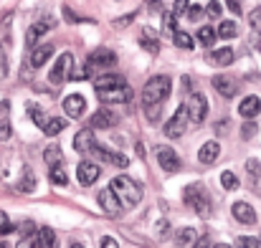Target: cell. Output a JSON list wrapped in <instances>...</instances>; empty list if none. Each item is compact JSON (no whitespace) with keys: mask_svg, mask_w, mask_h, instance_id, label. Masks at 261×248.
<instances>
[{"mask_svg":"<svg viewBox=\"0 0 261 248\" xmlns=\"http://www.w3.org/2000/svg\"><path fill=\"white\" fill-rule=\"evenodd\" d=\"M56 25V18L54 15H43L38 23H33L31 28H28V33H25V43H28V48H33L36 43H38V38L46 33V31H51Z\"/></svg>","mask_w":261,"mask_h":248,"instance_id":"7","label":"cell"},{"mask_svg":"<svg viewBox=\"0 0 261 248\" xmlns=\"http://www.w3.org/2000/svg\"><path fill=\"white\" fill-rule=\"evenodd\" d=\"M213 89L221 94V96H226V99H231V96H236V91H239V84L233 76H226V74H218V76H213Z\"/></svg>","mask_w":261,"mask_h":248,"instance_id":"12","label":"cell"},{"mask_svg":"<svg viewBox=\"0 0 261 248\" xmlns=\"http://www.w3.org/2000/svg\"><path fill=\"white\" fill-rule=\"evenodd\" d=\"M239 246H244V248H261V238H239Z\"/></svg>","mask_w":261,"mask_h":248,"instance_id":"45","label":"cell"},{"mask_svg":"<svg viewBox=\"0 0 261 248\" xmlns=\"http://www.w3.org/2000/svg\"><path fill=\"white\" fill-rule=\"evenodd\" d=\"M43 160H46V165H48V167L61 165V160H64L61 147H59V145H48V147H46V152H43Z\"/></svg>","mask_w":261,"mask_h":248,"instance_id":"24","label":"cell"},{"mask_svg":"<svg viewBox=\"0 0 261 248\" xmlns=\"http://www.w3.org/2000/svg\"><path fill=\"white\" fill-rule=\"evenodd\" d=\"M87 64H89L91 71H94V69H109V66L117 64V53L109 51V48H96V51H91V56H89Z\"/></svg>","mask_w":261,"mask_h":248,"instance_id":"9","label":"cell"},{"mask_svg":"<svg viewBox=\"0 0 261 248\" xmlns=\"http://www.w3.org/2000/svg\"><path fill=\"white\" fill-rule=\"evenodd\" d=\"M25 109H28V114H31V119H33V124H38V127H43V124H46V117H43V112H41V106H36V104H28Z\"/></svg>","mask_w":261,"mask_h":248,"instance_id":"32","label":"cell"},{"mask_svg":"<svg viewBox=\"0 0 261 248\" xmlns=\"http://www.w3.org/2000/svg\"><path fill=\"white\" fill-rule=\"evenodd\" d=\"M185 13H188V15H185L188 20H198V18L203 15V8H200V5H190V8L185 10Z\"/></svg>","mask_w":261,"mask_h":248,"instance_id":"41","label":"cell"},{"mask_svg":"<svg viewBox=\"0 0 261 248\" xmlns=\"http://www.w3.org/2000/svg\"><path fill=\"white\" fill-rule=\"evenodd\" d=\"M165 28H168V31H175V15L173 13L165 15Z\"/></svg>","mask_w":261,"mask_h":248,"instance_id":"48","label":"cell"},{"mask_svg":"<svg viewBox=\"0 0 261 248\" xmlns=\"http://www.w3.org/2000/svg\"><path fill=\"white\" fill-rule=\"evenodd\" d=\"M216 36H221V38H236V36H239V25H236L233 20H221Z\"/></svg>","mask_w":261,"mask_h":248,"instance_id":"27","label":"cell"},{"mask_svg":"<svg viewBox=\"0 0 261 248\" xmlns=\"http://www.w3.org/2000/svg\"><path fill=\"white\" fill-rule=\"evenodd\" d=\"M226 3H228V8H231V10H233L236 15L241 13V0H226Z\"/></svg>","mask_w":261,"mask_h":248,"instance_id":"47","label":"cell"},{"mask_svg":"<svg viewBox=\"0 0 261 248\" xmlns=\"http://www.w3.org/2000/svg\"><path fill=\"white\" fill-rule=\"evenodd\" d=\"M213 41H216V31L208 28V25H203V28L198 31V43H203V46H213Z\"/></svg>","mask_w":261,"mask_h":248,"instance_id":"31","label":"cell"},{"mask_svg":"<svg viewBox=\"0 0 261 248\" xmlns=\"http://www.w3.org/2000/svg\"><path fill=\"white\" fill-rule=\"evenodd\" d=\"M18 231H20V233H23V236H25V238H31V236H33V233H36V226H33V223H31V221H23V223H20V228H18Z\"/></svg>","mask_w":261,"mask_h":248,"instance_id":"42","label":"cell"},{"mask_svg":"<svg viewBox=\"0 0 261 248\" xmlns=\"http://www.w3.org/2000/svg\"><path fill=\"white\" fill-rule=\"evenodd\" d=\"M109 190H112V195L117 198V203H119V208H122V210H132V208H137V205H140V200H142V195H145L142 185H140L137 180L127 177V175L112 177Z\"/></svg>","mask_w":261,"mask_h":248,"instance_id":"2","label":"cell"},{"mask_svg":"<svg viewBox=\"0 0 261 248\" xmlns=\"http://www.w3.org/2000/svg\"><path fill=\"white\" fill-rule=\"evenodd\" d=\"M114 124H117V114L109 112V109H99L91 117V127H96V129H112Z\"/></svg>","mask_w":261,"mask_h":248,"instance_id":"18","label":"cell"},{"mask_svg":"<svg viewBox=\"0 0 261 248\" xmlns=\"http://www.w3.org/2000/svg\"><path fill=\"white\" fill-rule=\"evenodd\" d=\"M0 140H3V142H5V140H10V122H8L5 117L0 119Z\"/></svg>","mask_w":261,"mask_h":248,"instance_id":"43","label":"cell"},{"mask_svg":"<svg viewBox=\"0 0 261 248\" xmlns=\"http://www.w3.org/2000/svg\"><path fill=\"white\" fill-rule=\"evenodd\" d=\"M249 23H251V25H254L256 31H261V5L251 10V15H249Z\"/></svg>","mask_w":261,"mask_h":248,"instance_id":"39","label":"cell"},{"mask_svg":"<svg viewBox=\"0 0 261 248\" xmlns=\"http://www.w3.org/2000/svg\"><path fill=\"white\" fill-rule=\"evenodd\" d=\"M5 76H8V56H5V51L0 46V79H5Z\"/></svg>","mask_w":261,"mask_h":248,"instance_id":"44","label":"cell"},{"mask_svg":"<svg viewBox=\"0 0 261 248\" xmlns=\"http://www.w3.org/2000/svg\"><path fill=\"white\" fill-rule=\"evenodd\" d=\"M145 114H147V122L150 124H158L160 122V114H163V104H145Z\"/></svg>","mask_w":261,"mask_h":248,"instance_id":"30","label":"cell"},{"mask_svg":"<svg viewBox=\"0 0 261 248\" xmlns=\"http://www.w3.org/2000/svg\"><path fill=\"white\" fill-rule=\"evenodd\" d=\"M228 129V122H221V124H216V134H223Z\"/></svg>","mask_w":261,"mask_h":248,"instance_id":"50","label":"cell"},{"mask_svg":"<svg viewBox=\"0 0 261 248\" xmlns=\"http://www.w3.org/2000/svg\"><path fill=\"white\" fill-rule=\"evenodd\" d=\"M221 185H223L226 190H236V187H239V177H236L233 172H228V170H226V172L221 175Z\"/></svg>","mask_w":261,"mask_h":248,"instance_id":"35","label":"cell"},{"mask_svg":"<svg viewBox=\"0 0 261 248\" xmlns=\"http://www.w3.org/2000/svg\"><path fill=\"white\" fill-rule=\"evenodd\" d=\"M175 243H177V246H195V243H198V231H195V228H182V231H177Z\"/></svg>","mask_w":261,"mask_h":248,"instance_id":"23","label":"cell"},{"mask_svg":"<svg viewBox=\"0 0 261 248\" xmlns=\"http://www.w3.org/2000/svg\"><path fill=\"white\" fill-rule=\"evenodd\" d=\"M205 13H208V18H213V20H218V18L223 15V5H221L218 0H211V3L205 5Z\"/></svg>","mask_w":261,"mask_h":248,"instance_id":"34","label":"cell"},{"mask_svg":"<svg viewBox=\"0 0 261 248\" xmlns=\"http://www.w3.org/2000/svg\"><path fill=\"white\" fill-rule=\"evenodd\" d=\"M147 3H150V5H155V3H160V0H147Z\"/></svg>","mask_w":261,"mask_h":248,"instance_id":"52","label":"cell"},{"mask_svg":"<svg viewBox=\"0 0 261 248\" xmlns=\"http://www.w3.org/2000/svg\"><path fill=\"white\" fill-rule=\"evenodd\" d=\"M261 112V101L259 96H246L241 104H239V114L241 117H246V119H251V117H256Z\"/></svg>","mask_w":261,"mask_h":248,"instance_id":"21","label":"cell"},{"mask_svg":"<svg viewBox=\"0 0 261 248\" xmlns=\"http://www.w3.org/2000/svg\"><path fill=\"white\" fill-rule=\"evenodd\" d=\"M185 127H188V114H185V106H180L173 114V119L165 124V137H170V140L182 137L185 134Z\"/></svg>","mask_w":261,"mask_h":248,"instance_id":"8","label":"cell"},{"mask_svg":"<svg viewBox=\"0 0 261 248\" xmlns=\"http://www.w3.org/2000/svg\"><path fill=\"white\" fill-rule=\"evenodd\" d=\"M15 231V226L10 223V218L0 210V236H8V233H13Z\"/></svg>","mask_w":261,"mask_h":248,"instance_id":"36","label":"cell"},{"mask_svg":"<svg viewBox=\"0 0 261 248\" xmlns=\"http://www.w3.org/2000/svg\"><path fill=\"white\" fill-rule=\"evenodd\" d=\"M64 127H66V122L64 119H48L46 124H43V132H46V137H56L59 132H64Z\"/></svg>","mask_w":261,"mask_h":248,"instance_id":"28","label":"cell"},{"mask_svg":"<svg viewBox=\"0 0 261 248\" xmlns=\"http://www.w3.org/2000/svg\"><path fill=\"white\" fill-rule=\"evenodd\" d=\"M64 112L69 114V117H82L84 112H87V99L82 96V94H69L66 99H64Z\"/></svg>","mask_w":261,"mask_h":248,"instance_id":"13","label":"cell"},{"mask_svg":"<svg viewBox=\"0 0 261 248\" xmlns=\"http://www.w3.org/2000/svg\"><path fill=\"white\" fill-rule=\"evenodd\" d=\"M132 20H135V13H127V15H122V18H117V20H114L112 25H114V28H127V25H129Z\"/></svg>","mask_w":261,"mask_h":248,"instance_id":"37","label":"cell"},{"mask_svg":"<svg viewBox=\"0 0 261 248\" xmlns=\"http://www.w3.org/2000/svg\"><path fill=\"white\" fill-rule=\"evenodd\" d=\"M140 46L147 48L150 53H158V51H160V41H158V36H155L150 28H145V36L140 38Z\"/></svg>","mask_w":261,"mask_h":248,"instance_id":"25","label":"cell"},{"mask_svg":"<svg viewBox=\"0 0 261 248\" xmlns=\"http://www.w3.org/2000/svg\"><path fill=\"white\" fill-rule=\"evenodd\" d=\"M96 203H99V205H101V210H104V213H109V215H119V213H122V208H119V203H117V198L112 195V190H109V187L99 192Z\"/></svg>","mask_w":261,"mask_h":248,"instance_id":"17","label":"cell"},{"mask_svg":"<svg viewBox=\"0 0 261 248\" xmlns=\"http://www.w3.org/2000/svg\"><path fill=\"white\" fill-rule=\"evenodd\" d=\"M249 172H254V175H256V172H261V165L256 162V160H249Z\"/></svg>","mask_w":261,"mask_h":248,"instance_id":"49","label":"cell"},{"mask_svg":"<svg viewBox=\"0 0 261 248\" xmlns=\"http://www.w3.org/2000/svg\"><path fill=\"white\" fill-rule=\"evenodd\" d=\"M101 246L104 248H114L117 246V241H114V238H104V241H101Z\"/></svg>","mask_w":261,"mask_h":248,"instance_id":"51","label":"cell"},{"mask_svg":"<svg viewBox=\"0 0 261 248\" xmlns=\"http://www.w3.org/2000/svg\"><path fill=\"white\" fill-rule=\"evenodd\" d=\"M208 61H211V64H216V66H231V64L236 61V53H233L231 48H221V51L211 53V56H208Z\"/></svg>","mask_w":261,"mask_h":248,"instance_id":"22","label":"cell"},{"mask_svg":"<svg viewBox=\"0 0 261 248\" xmlns=\"http://www.w3.org/2000/svg\"><path fill=\"white\" fill-rule=\"evenodd\" d=\"M182 106H185L188 119H190V122H195V124H200V122L205 119V114H208V101H205V96H203L200 91H193Z\"/></svg>","mask_w":261,"mask_h":248,"instance_id":"6","label":"cell"},{"mask_svg":"<svg viewBox=\"0 0 261 248\" xmlns=\"http://www.w3.org/2000/svg\"><path fill=\"white\" fill-rule=\"evenodd\" d=\"M254 132H256V127H254V124H246V127L241 129V134H244V140H251V134H254Z\"/></svg>","mask_w":261,"mask_h":248,"instance_id":"46","label":"cell"},{"mask_svg":"<svg viewBox=\"0 0 261 248\" xmlns=\"http://www.w3.org/2000/svg\"><path fill=\"white\" fill-rule=\"evenodd\" d=\"M112 165H117V167L124 170V167H129V157H124L122 152H114V155H112Z\"/></svg>","mask_w":261,"mask_h":248,"instance_id":"38","label":"cell"},{"mask_svg":"<svg viewBox=\"0 0 261 248\" xmlns=\"http://www.w3.org/2000/svg\"><path fill=\"white\" fill-rule=\"evenodd\" d=\"M51 53H54V46H51V43H48V46H38V48H33V51H31L28 64H31L33 69H41V66L51 59Z\"/></svg>","mask_w":261,"mask_h":248,"instance_id":"20","label":"cell"},{"mask_svg":"<svg viewBox=\"0 0 261 248\" xmlns=\"http://www.w3.org/2000/svg\"><path fill=\"white\" fill-rule=\"evenodd\" d=\"M231 213H233V218H236L241 226H254V223H256V213H254V208H251L249 203H233Z\"/></svg>","mask_w":261,"mask_h":248,"instance_id":"14","label":"cell"},{"mask_svg":"<svg viewBox=\"0 0 261 248\" xmlns=\"http://www.w3.org/2000/svg\"><path fill=\"white\" fill-rule=\"evenodd\" d=\"M71 69H74V53H61L59 59H56V64H54V69H51V74H48V81L51 86H61V84H66L71 79Z\"/></svg>","mask_w":261,"mask_h":248,"instance_id":"5","label":"cell"},{"mask_svg":"<svg viewBox=\"0 0 261 248\" xmlns=\"http://www.w3.org/2000/svg\"><path fill=\"white\" fill-rule=\"evenodd\" d=\"M182 200H185V205H188L193 213H198L200 218H208L211 210H213L211 192L205 190L203 182H193V185H188V187L182 190Z\"/></svg>","mask_w":261,"mask_h":248,"instance_id":"3","label":"cell"},{"mask_svg":"<svg viewBox=\"0 0 261 248\" xmlns=\"http://www.w3.org/2000/svg\"><path fill=\"white\" fill-rule=\"evenodd\" d=\"M170 91H173L170 76H152L142 89V104H163L170 96Z\"/></svg>","mask_w":261,"mask_h":248,"instance_id":"4","label":"cell"},{"mask_svg":"<svg viewBox=\"0 0 261 248\" xmlns=\"http://www.w3.org/2000/svg\"><path fill=\"white\" fill-rule=\"evenodd\" d=\"M155 157H158V165L163 167L165 172H177L180 170V157L175 155V150L173 147H158L155 150Z\"/></svg>","mask_w":261,"mask_h":248,"instance_id":"11","label":"cell"},{"mask_svg":"<svg viewBox=\"0 0 261 248\" xmlns=\"http://www.w3.org/2000/svg\"><path fill=\"white\" fill-rule=\"evenodd\" d=\"M94 91L99 96L101 104H127L135 91L132 86L124 81L119 74H104V76H96L94 79Z\"/></svg>","mask_w":261,"mask_h":248,"instance_id":"1","label":"cell"},{"mask_svg":"<svg viewBox=\"0 0 261 248\" xmlns=\"http://www.w3.org/2000/svg\"><path fill=\"white\" fill-rule=\"evenodd\" d=\"M18 190H23V192H31V190H36V177H33V172L25 167L23 170V180L18 182Z\"/></svg>","mask_w":261,"mask_h":248,"instance_id":"29","label":"cell"},{"mask_svg":"<svg viewBox=\"0 0 261 248\" xmlns=\"http://www.w3.org/2000/svg\"><path fill=\"white\" fill-rule=\"evenodd\" d=\"M51 182H54V185H66V182H69V177H66V172L61 170V165L51 167Z\"/></svg>","mask_w":261,"mask_h":248,"instance_id":"33","label":"cell"},{"mask_svg":"<svg viewBox=\"0 0 261 248\" xmlns=\"http://www.w3.org/2000/svg\"><path fill=\"white\" fill-rule=\"evenodd\" d=\"M173 43L177 48H193L195 46V41H193V36L190 33H185V31H173Z\"/></svg>","mask_w":261,"mask_h":248,"instance_id":"26","label":"cell"},{"mask_svg":"<svg viewBox=\"0 0 261 248\" xmlns=\"http://www.w3.org/2000/svg\"><path fill=\"white\" fill-rule=\"evenodd\" d=\"M185 10H188V0H175V5H173V15L175 18L185 15Z\"/></svg>","mask_w":261,"mask_h":248,"instance_id":"40","label":"cell"},{"mask_svg":"<svg viewBox=\"0 0 261 248\" xmlns=\"http://www.w3.org/2000/svg\"><path fill=\"white\" fill-rule=\"evenodd\" d=\"M94 142H96L94 132H91V129H82V132L74 137V150H76L79 155H89V150L94 147Z\"/></svg>","mask_w":261,"mask_h":248,"instance_id":"19","label":"cell"},{"mask_svg":"<svg viewBox=\"0 0 261 248\" xmlns=\"http://www.w3.org/2000/svg\"><path fill=\"white\" fill-rule=\"evenodd\" d=\"M99 175H101V167L96 165V162H91V160H82L79 167H76V177H79V182L89 187V185H94L96 180H99Z\"/></svg>","mask_w":261,"mask_h":248,"instance_id":"10","label":"cell"},{"mask_svg":"<svg viewBox=\"0 0 261 248\" xmlns=\"http://www.w3.org/2000/svg\"><path fill=\"white\" fill-rule=\"evenodd\" d=\"M218 155H221V145H218L216 140L205 142V145L198 150V160H200L203 165H213V162L218 160Z\"/></svg>","mask_w":261,"mask_h":248,"instance_id":"16","label":"cell"},{"mask_svg":"<svg viewBox=\"0 0 261 248\" xmlns=\"http://www.w3.org/2000/svg\"><path fill=\"white\" fill-rule=\"evenodd\" d=\"M31 238H33V246L36 248H54L56 246V233H54V228H48V226L38 228Z\"/></svg>","mask_w":261,"mask_h":248,"instance_id":"15","label":"cell"}]
</instances>
